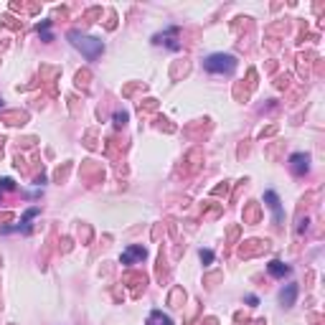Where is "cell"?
<instances>
[{
	"mask_svg": "<svg viewBox=\"0 0 325 325\" xmlns=\"http://www.w3.org/2000/svg\"><path fill=\"white\" fill-rule=\"evenodd\" d=\"M69 41H71V46L76 49V51H82L87 59H97L99 54H102V41L99 38H92V36H82L79 31H71L69 33Z\"/></svg>",
	"mask_w": 325,
	"mask_h": 325,
	"instance_id": "cell-1",
	"label": "cell"
},
{
	"mask_svg": "<svg viewBox=\"0 0 325 325\" xmlns=\"http://www.w3.org/2000/svg\"><path fill=\"white\" fill-rule=\"evenodd\" d=\"M206 71L211 74H231L236 69V59L231 54H211L206 61H204Z\"/></svg>",
	"mask_w": 325,
	"mask_h": 325,
	"instance_id": "cell-2",
	"label": "cell"
},
{
	"mask_svg": "<svg viewBox=\"0 0 325 325\" xmlns=\"http://www.w3.org/2000/svg\"><path fill=\"white\" fill-rule=\"evenodd\" d=\"M147 257V252L142 249V247H127L125 252H122V264H132V262H137V259H145Z\"/></svg>",
	"mask_w": 325,
	"mask_h": 325,
	"instance_id": "cell-3",
	"label": "cell"
},
{
	"mask_svg": "<svg viewBox=\"0 0 325 325\" xmlns=\"http://www.w3.org/2000/svg\"><path fill=\"white\" fill-rule=\"evenodd\" d=\"M264 201H267V206L272 209V214H274V221H282V206H279V198H277V193H274V191H267V193H264Z\"/></svg>",
	"mask_w": 325,
	"mask_h": 325,
	"instance_id": "cell-4",
	"label": "cell"
},
{
	"mask_svg": "<svg viewBox=\"0 0 325 325\" xmlns=\"http://www.w3.org/2000/svg\"><path fill=\"white\" fill-rule=\"evenodd\" d=\"M147 325H173V320L162 312V310H152L147 317Z\"/></svg>",
	"mask_w": 325,
	"mask_h": 325,
	"instance_id": "cell-5",
	"label": "cell"
},
{
	"mask_svg": "<svg viewBox=\"0 0 325 325\" xmlns=\"http://www.w3.org/2000/svg\"><path fill=\"white\" fill-rule=\"evenodd\" d=\"M290 162H292V171L295 173H305L307 171V155H302V152H295L290 157Z\"/></svg>",
	"mask_w": 325,
	"mask_h": 325,
	"instance_id": "cell-6",
	"label": "cell"
},
{
	"mask_svg": "<svg viewBox=\"0 0 325 325\" xmlns=\"http://www.w3.org/2000/svg\"><path fill=\"white\" fill-rule=\"evenodd\" d=\"M267 269H269V274H274V277H285V274H290V267L287 264H282V262H269L267 264Z\"/></svg>",
	"mask_w": 325,
	"mask_h": 325,
	"instance_id": "cell-7",
	"label": "cell"
},
{
	"mask_svg": "<svg viewBox=\"0 0 325 325\" xmlns=\"http://www.w3.org/2000/svg\"><path fill=\"white\" fill-rule=\"evenodd\" d=\"M295 297H297V285H287V290H285V292L279 295V300H282V302H285L287 307H290V305L295 302Z\"/></svg>",
	"mask_w": 325,
	"mask_h": 325,
	"instance_id": "cell-8",
	"label": "cell"
},
{
	"mask_svg": "<svg viewBox=\"0 0 325 325\" xmlns=\"http://www.w3.org/2000/svg\"><path fill=\"white\" fill-rule=\"evenodd\" d=\"M16 186H13V181L11 178H3V181H0V193H3V191H13Z\"/></svg>",
	"mask_w": 325,
	"mask_h": 325,
	"instance_id": "cell-9",
	"label": "cell"
},
{
	"mask_svg": "<svg viewBox=\"0 0 325 325\" xmlns=\"http://www.w3.org/2000/svg\"><path fill=\"white\" fill-rule=\"evenodd\" d=\"M125 122H127V114L125 112H117L114 114V125H125Z\"/></svg>",
	"mask_w": 325,
	"mask_h": 325,
	"instance_id": "cell-10",
	"label": "cell"
},
{
	"mask_svg": "<svg viewBox=\"0 0 325 325\" xmlns=\"http://www.w3.org/2000/svg\"><path fill=\"white\" fill-rule=\"evenodd\" d=\"M201 259H204V262H211L214 254H211V252H201Z\"/></svg>",
	"mask_w": 325,
	"mask_h": 325,
	"instance_id": "cell-11",
	"label": "cell"
}]
</instances>
